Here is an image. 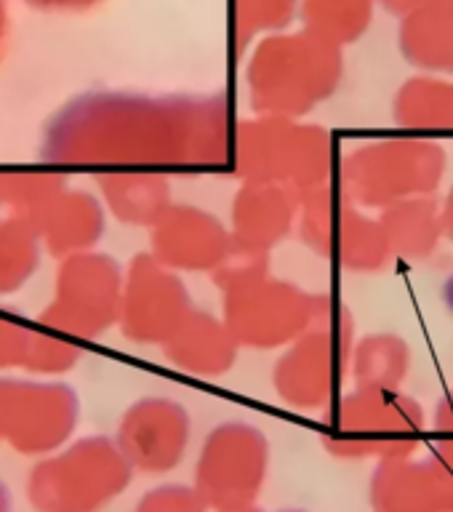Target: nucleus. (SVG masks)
<instances>
[{"label": "nucleus", "mask_w": 453, "mask_h": 512, "mask_svg": "<svg viewBox=\"0 0 453 512\" xmlns=\"http://www.w3.org/2000/svg\"><path fill=\"white\" fill-rule=\"evenodd\" d=\"M59 150L64 163L115 171L230 168L235 120L227 96H107L72 123Z\"/></svg>", "instance_id": "f257e3e1"}, {"label": "nucleus", "mask_w": 453, "mask_h": 512, "mask_svg": "<svg viewBox=\"0 0 453 512\" xmlns=\"http://www.w3.org/2000/svg\"><path fill=\"white\" fill-rule=\"evenodd\" d=\"M344 78L342 48L302 27L267 35L248 56V102L256 115L299 120L336 94Z\"/></svg>", "instance_id": "f03ea898"}, {"label": "nucleus", "mask_w": 453, "mask_h": 512, "mask_svg": "<svg viewBox=\"0 0 453 512\" xmlns=\"http://www.w3.org/2000/svg\"><path fill=\"white\" fill-rule=\"evenodd\" d=\"M230 168L243 182L280 184L299 198L334 182L339 158L326 128L291 118L256 115L238 120Z\"/></svg>", "instance_id": "7ed1b4c3"}, {"label": "nucleus", "mask_w": 453, "mask_h": 512, "mask_svg": "<svg viewBox=\"0 0 453 512\" xmlns=\"http://www.w3.org/2000/svg\"><path fill=\"white\" fill-rule=\"evenodd\" d=\"M355 350V320L334 294H315L312 323L283 350L272 384L278 398L296 411L331 408L344 395Z\"/></svg>", "instance_id": "20e7f679"}, {"label": "nucleus", "mask_w": 453, "mask_h": 512, "mask_svg": "<svg viewBox=\"0 0 453 512\" xmlns=\"http://www.w3.org/2000/svg\"><path fill=\"white\" fill-rule=\"evenodd\" d=\"M427 438L422 403L406 392L384 387H355L328 408L323 446L339 459H400L419 451Z\"/></svg>", "instance_id": "39448f33"}, {"label": "nucleus", "mask_w": 453, "mask_h": 512, "mask_svg": "<svg viewBox=\"0 0 453 512\" xmlns=\"http://www.w3.org/2000/svg\"><path fill=\"white\" fill-rule=\"evenodd\" d=\"M446 150L430 136H382L339 158L336 184L360 208H382L438 190L446 176Z\"/></svg>", "instance_id": "423d86ee"}, {"label": "nucleus", "mask_w": 453, "mask_h": 512, "mask_svg": "<svg viewBox=\"0 0 453 512\" xmlns=\"http://www.w3.org/2000/svg\"><path fill=\"white\" fill-rule=\"evenodd\" d=\"M134 467L110 438H83L54 451L30 478L40 512H99L126 491Z\"/></svg>", "instance_id": "0eeeda50"}, {"label": "nucleus", "mask_w": 453, "mask_h": 512, "mask_svg": "<svg viewBox=\"0 0 453 512\" xmlns=\"http://www.w3.org/2000/svg\"><path fill=\"white\" fill-rule=\"evenodd\" d=\"M296 232L310 251L342 270L368 275L392 259L379 216L374 219L352 203L336 179L304 195Z\"/></svg>", "instance_id": "6e6552de"}, {"label": "nucleus", "mask_w": 453, "mask_h": 512, "mask_svg": "<svg viewBox=\"0 0 453 512\" xmlns=\"http://www.w3.org/2000/svg\"><path fill=\"white\" fill-rule=\"evenodd\" d=\"M270 470V440L243 419L216 424L200 446L195 483L211 510L256 504Z\"/></svg>", "instance_id": "1a4fd4ad"}, {"label": "nucleus", "mask_w": 453, "mask_h": 512, "mask_svg": "<svg viewBox=\"0 0 453 512\" xmlns=\"http://www.w3.org/2000/svg\"><path fill=\"white\" fill-rule=\"evenodd\" d=\"M312 310L315 294L270 275L224 294L222 320L240 347L280 350L310 328Z\"/></svg>", "instance_id": "9d476101"}, {"label": "nucleus", "mask_w": 453, "mask_h": 512, "mask_svg": "<svg viewBox=\"0 0 453 512\" xmlns=\"http://www.w3.org/2000/svg\"><path fill=\"white\" fill-rule=\"evenodd\" d=\"M192 310L190 291L179 272L152 254L136 256L123 283L118 320L131 342L163 344L190 318Z\"/></svg>", "instance_id": "9b49d317"}, {"label": "nucleus", "mask_w": 453, "mask_h": 512, "mask_svg": "<svg viewBox=\"0 0 453 512\" xmlns=\"http://www.w3.org/2000/svg\"><path fill=\"white\" fill-rule=\"evenodd\" d=\"M192 440L190 411L174 398H142L118 424L115 443L128 464L147 475H166L187 456Z\"/></svg>", "instance_id": "f8f14e48"}, {"label": "nucleus", "mask_w": 453, "mask_h": 512, "mask_svg": "<svg viewBox=\"0 0 453 512\" xmlns=\"http://www.w3.org/2000/svg\"><path fill=\"white\" fill-rule=\"evenodd\" d=\"M78 422V398L62 384L0 387V438L24 454H54Z\"/></svg>", "instance_id": "ddd939ff"}, {"label": "nucleus", "mask_w": 453, "mask_h": 512, "mask_svg": "<svg viewBox=\"0 0 453 512\" xmlns=\"http://www.w3.org/2000/svg\"><path fill=\"white\" fill-rule=\"evenodd\" d=\"M123 272L110 256L70 254L59 283V326L91 339L120 320Z\"/></svg>", "instance_id": "4468645a"}, {"label": "nucleus", "mask_w": 453, "mask_h": 512, "mask_svg": "<svg viewBox=\"0 0 453 512\" xmlns=\"http://www.w3.org/2000/svg\"><path fill=\"white\" fill-rule=\"evenodd\" d=\"M368 502L374 512H453V470L432 451L379 462Z\"/></svg>", "instance_id": "2eb2a0df"}, {"label": "nucleus", "mask_w": 453, "mask_h": 512, "mask_svg": "<svg viewBox=\"0 0 453 512\" xmlns=\"http://www.w3.org/2000/svg\"><path fill=\"white\" fill-rule=\"evenodd\" d=\"M152 230V256L176 272H211L235 246L232 232L211 211L171 206Z\"/></svg>", "instance_id": "dca6fc26"}, {"label": "nucleus", "mask_w": 453, "mask_h": 512, "mask_svg": "<svg viewBox=\"0 0 453 512\" xmlns=\"http://www.w3.org/2000/svg\"><path fill=\"white\" fill-rule=\"evenodd\" d=\"M302 198L288 187L243 182L230 211V232L238 246L267 251L280 246L299 222Z\"/></svg>", "instance_id": "f3484780"}, {"label": "nucleus", "mask_w": 453, "mask_h": 512, "mask_svg": "<svg viewBox=\"0 0 453 512\" xmlns=\"http://www.w3.org/2000/svg\"><path fill=\"white\" fill-rule=\"evenodd\" d=\"M168 363L198 379H219L235 366L240 344L222 318L192 310L190 318L160 344Z\"/></svg>", "instance_id": "a211bd4d"}, {"label": "nucleus", "mask_w": 453, "mask_h": 512, "mask_svg": "<svg viewBox=\"0 0 453 512\" xmlns=\"http://www.w3.org/2000/svg\"><path fill=\"white\" fill-rule=\"evenodd\" d=\"M379 222L387 235L392 256L406 259V262H422L438 251L440 238H446L443 208L432 195L400 200L382 208Z\"/></svg>", "instance_id": "6ab92c4d"}, {"label": "nucleus", "mask_w": 453, "mask_h": 512, "mask_svg": "<svg viewBox=\"0 0 453 512\" xmlns=\"http://www.w3.org/2000/svg\"><path fill=\"white\" fill-rule=\"evenodd\" d=\"M400 54L424 75L453 78V8L422 6L400 19Z\"/></svg>", "instance_id": "aec40b11"}, {"label": "nucleus", "mask_w": 453, "mask_h": 512, "mask_svg": "<svg viewBox=\"0 0 453 512\" xmlns=\"http://www.w3.org/2000/svg\"><path fill=\"white\" fill-rule=\"evenodd\" d=\"M392 120L406 134L453 136V80L440 75L406 80L392 99Z\"/></svg>", "instance_id": "412c9836"}, {"label": "nucleus", "mask_w": 453, "mask_h": 512, "mask_svg": "<svg viewBox=\"0 0 453 512\" xmlns=\"http://www.w3.org/2000/svg\"><path fill=\"white\" fill-rule=\"evenodd\" d=\"M107 206L120 222L136 227H155L171 203V184L158 171H115L102 176Z\"/></svg>", "instance_id": "4be33fe9"}, {"label": "nucleus", "mask_w": 453, "mask_h": 512, "mask_svg": "<svg viewBox=\"0 0 453 512\" xmlns=\"http://www.w3.org/2000/svg\"><path fill=\"white\" fill-rule=\"evenodd\" d=\"M411 344L398 334L379 331L363 336L352 350L350 376L355 387H384L400 390L411 374Z\"/></svg>", "instance_id": "5701e85b"}, {"label": "nucleus", "mask_w": 453, "mask_h": 512, "mask_svg": "<svg viewBox=\"0 0 453 512\" xmlns=\"http://www.w3.org/2000/svg\"><path fill=\"white\" fill-rule=\"evenodd\" d=\"M374 8L376 0H302L299 16L307 30L344 48L366 35Z\"/></svg>", "instance_id": "b1692460"}, {"label": "nucleus", "mask_w": 453, "mask_h": 512, "mask_svg": "<svg viewBox=\"0 0 453 512\" xmlns=\"http://www.w3.org/2000/svg\"><path fill=\"white\" fill-rule=\"evenodd\" d=\"M302 0H230V35L235 56H243L256 38L278 35L299 16Z\"/></svg>", "instance_id": "393cba45"}, {"label": "nucleus", "mask_w": 453, "mask_h": 512, "mask_svg": "<svg viewBox=\"0 0 453 512\" xmlns=\"http://www.w3.org/2000/svg\"><path fill=\"white\" fill-rule=\"evenodd\" d=\"M104 230V211L88 195H70L56 206L54 224H51V243L64 251L83 254V248L94 246Z\"/></svg>", "instance_id": "a878e982"}, {"label": "nucleus", "mask_w": 453, "mask_h": 512, "mask_svg": "<svg viewBox=\"0 0 453 512\" xmlns=\"http://www.w3.org/2000/svg\"><path fill=\"white\" fill-rule=\"evenodd\" d=\"M270 278V254L267 251H256V248L232 246V251L224 256L219 267L211 272V283H214L222 294L246 288L256 280Z\"/></svg>", "instance_id": "bb28decb"}, {"label": "nucleus", "mask_w": 453, "mask_h": 512, "mask_svg": "<svg viewBox=\"0 0 453 512\" xmlns=\"http://www.w3.org/2000/svg\"><path fill=\"white\" fill-rule=\"evenodd\" d=\"M134 512H211V504L203 499L195 486L163 483L139 499Z\"/></svg>", "instance_id": "cd10ccee"}, {"label": "nucleus", "mask_w": 453, "mask_h": 512, "mask_svg": "<svg viewBox=\"0 0 453 512\" xmlns=\"http://www.w3.org/2000/svg\"><path fill=\"white\" fill-rule=\"evenodd\" d=\"M430 451L453 470V392L440 400L432 414Z\"/></svg>", "instance_id": "c85d7f7f"}, {"label": "nucleus", "mask_w": 453, "mask_h": 512, "mask_svg": "<svg viewBox=\"0 0 453 512\" xmlns=\"http://www.w3.org/2000/svg\"><path fill=\"white\" fill-rule=\"evenodd\" d=\"M376 6H382L384 11H390V14L403 19V16L419 8V0H376Z\"/></svg>", "instance_id": "c756f323"}, {"label": "nucleus", "mask_w": 453, "mask_h": 512, "mask_svg": "<svg viewBox=\"0 0 453 512\" xmlns=\"http://www.w3.org/2000/svg\"><path fill=\"white\" fill-rule=\"evenodd\" d=\"M440 208H443V230H446V238L453 243V187L446 200L440 203Z\"/></svg>", "instance_id": "7c9ffc66"}, {"label": "nucleus", "mask_w": 453, "mask_h": 512, "mask_svg": "<svg viewBox=\"0 0 453 512\" xmlns=\"http://www.w3.org/2000/svg\"><path fill=\"white\" fill-rule=\"evenodd\" d=\"M443 304H446L448 315L453 318V272L446 278V283H443Z\"/></svg>", "instance_id": "2f4dec72"}, {"label": "nucleus", "mask_w": 453, "mask_h": 512, "mask_svg": "<svg viewBox=\"0 0 453 512\" xmlns=\"http://www.w3.org/2000/svg\"><path fill=\"white\" fill-rule=\"evenodd\" d=\"M432 6V8H453V0H419V8Z\"/></svg>", "instance_id": "473e14b6"}, {"label": "nucleus", "mask_w": 453, "mask_h": 512, "mask_svg": "<svg viewBox=\"0 0 453 512\" xmlns=\"http://www.w3.org/2000/svg\"><path fill=\"white\" fill-rule=\"evenodd\" d=\"M11 510V502H8V491L6 486L0 483V512H8Z\"/></svg>", "instance_id": "72a5a7b5"}, {"label": "nucleus", "mask_w": 453, "mask_h": 512, "mask_svg": "<svg viewBox=\"0 0 453 512\" xmlns=\"http://www.w3.org/2000/svg\"><path fill=\"white\" fill-rule=\"evenodd\" d=\"M219 512H264V510H259L256 504H248V507H232V510H219Z\"/></svg>", "instance_id": "f704fd0d"}, {"label": "nucleus", "mask_w": 453, "mask_h": 512, "mask_svg": "<svg viewBox=\"0 0 453 512\" xmlns=\"http://www.w3.org/2000/svg\"><path fill=\"white\" fill-rule=\"evenodd\" d=\"M278 512H307V510H278Z\"/></svg>", "instance_id": "c9c22d12"}]
</instances>
